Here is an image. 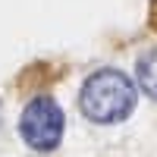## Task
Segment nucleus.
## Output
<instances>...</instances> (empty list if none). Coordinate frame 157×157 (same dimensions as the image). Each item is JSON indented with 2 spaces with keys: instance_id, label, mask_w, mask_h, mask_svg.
<instances>
[{
  "instance_id": "4",
  "label": "nucleus",
  "mask_w": 157,
  "mask_h": 157,
  "mask_svg": "<svg viewBox=\"0 0 157 157\" xmlns=\"http://www.w3.org/2000/svg\"><path fill=\"white\" fill-rule=\"evenodd\" d=\"M148 22H151V29L157 32V0H151V10H148Z\"/></svg>"
},
{
  "instance_id": "3",
  "label": "nucleus",
  "mask_w": 157,
  "mask_h": 157,
  "mask_svg": "<svg viewBox=\"0 0 157 157\" xmlns=\"http://www.w3.org/2000/svg\"><path fill=\"white\" fill-rule=\"evenodd\" d=\"M135 78H138L141 91H145L151 101H157V47H151L148 54L138 60V66H135Z\"/></svg>"
},
{
  "instance_id": "1",
  "label": "nucleus",
  "mask_w": 157,
  "mask_h": 157,
  "mask_svg": "<svg viewBox=\"0 0 157 157\" xmlns=\"http://www.w3.org/2000/svg\"><path fill=\"white\" fill-rule=\"evenodd\" d=\"M78 107L91 123H120L135 107V85L120 69H101L82 85Z\"/></svg>"
},
{
  "instance_id": "2",
  "label": "nucleus",
  "mask_w": 157,
  "mask_h": 157,
  "mask_svg": "<svg viewBox=\"0 0 157 157\" xmlns=\"http://www.w3.org/2000/svg\"><path fill=\"white\" fill-rule=\"evenodd\" d=\"M19 132L25 138V145L32 151H54L63 138V110L54 98H35L25 104V110L19 116Z\"/></svg>"
}]
</instances>
